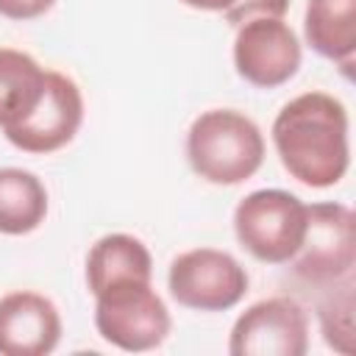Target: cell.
I'll return each mask as SVG.
<instances>
[{
  "label": "cell",
  "mask_w": 356,
  "mask_h": 356,
  "mask_svg": "<svg viewBox=\"0 0 356 356\" xmlns=\"http://www.w3.org/2000/svg\"><path fill=\"white\" fill-rule=\"evenodd\" d=\"M281 167L309 189L339 184L350 167L348 108L328 92H303L281 106L270 128Z\"/></svg>",
  "instance_id": "6da1fadb"
},
{
  "label": "cell",
  "mask_w": 356,
  "mask_h": 356,
  "mask_svg": "<svg viewBox=\"0 0 356 356\" xmlns=\"http://www.w3.org/2000/svg\"><path fill=\"white\" fill-rule=\"evenodd\" d=\"M264 134L236 108L200 111L186 131V161L197 178L214 186H236L264 164Z\"/></svg>",
  "instance_id": "7a4b0ae2"
},
{
  "label": "cell",
  "mask_w": 356,
  "mask_h": 356,
  "mask_svg": "<svg viewBox=\"0 0 356 356\" xmlns=\"http://www.w3.org/2000/svg\"><path fill=\"white\" fill-rule=\"evenodd\" d=\"M309 206L286 189H253L234 209L236 242L264 264H286L303 245Z\"/></svg>",
  "instance_id": "3957f363"
},
{
  "label": "cell",
  "mask_w": 356,
  "mask_h": 356,
  "mask_svg": "<svg viewBox=\"0 0 356 356\" xmlns=\"http://www.w3.org/2000/svg\"><path fill=\"white\" fill-rule=\"evenodd\" d=\"M95 298V328L103 342L125 350L145 353L167 342L172 317L153 281H122Z\"/></svg>",
  "instance_id": "277c9868"
},
{
  "label": "cell",
  "mask_w": 356,
  "mask_h": 356,
  "mask_svg": "<svg viewBox=\"0 0 356 356\" xmlns=\"http://www.w3.org/2000/svg\"><path fill=\"white\" fill-rule=\"evenodd\" d=\"M292 278L306 289L323 292L345 278H353L356 267V236L353 211L345 203H312L309 225L300 250L286 261Z\"/></svg>",
  "instance_id": "5b68a950"
},
{
  "label": "cell",
  "mask_w": 356,
  "mask_h": 356,
  "mask_svg": "<svg viewBox=\"0 0 356 356\" xmlns=\"http://www.w3.org/2000/svg\"><path fill=\"white\" fill-rule=\"evenodd\" d=\"M250 275L236 256L217 248H192L178 253L167 270L172 300L192 312H228L248 295Z\"/></svg>",
  "instance_id": "8992f818"
},
{
  "label": "cell",
  "mask_w": 356,
  "mask_h": 356,
  "mask_svg": "<svg viewBox=\"0 0 356 356\" xmlns=\"http://www.w3.org/2000/svg\"><path fill=\"white\" fill-rule=\"evenodd\" d=\"M231 58L245 83L256 89H275L298 75L303 47L284 17H253L236 25Z\"/></svg>",
  "instance_id": "52a82bcc"
},
{
  "label": "cell",
  "mask_w": 356,
  "mask_h": 356,
  "mask_svg": "<svg viewBox=\"0 0 356 356\" xmlns=\"http://www.w3.org/2000/svg\"><path fill=\"white\" fill-rule=\"evenodd\" d=\"M309 350V314L289 295L250 303L231 325V356H303Z\"/></svg>",
  "instance_id": "ba28073f"
},
{
  "label": "cell",
  "mask_w": 356,
  "mask_h": 356,
  "mask_svg": "<svg viewBox=\"0 0 356 356\" xmlns=\"http://www.w3.org/2000/svg\"><path fill=\"white\" fill-rule=\"evenodd\" d=\"M83 125V95L78 83L58 72L47 70V83L39 106L14 128H6L3 136L22 153L47 156L67 147Z\"/></svg>",
  "instance_id": "9c48e42d"
},
{
  "label": "cell",
  "mask_w": 356,
  "mask_h": 356,
  "mask_svg": "<svg viewBox=\"0 0 356 356\" xmlns=\"http://www.w3.org/2000/svg\"><path fill=\"white\" fill-rule=\"evenodd\" d=\"M58 306L33 289L0 298V356H47L61 342Z\"/></svg>",
  "instance_id": "30bf717a"
},
{
  "label": "cell",
  "mask_w": 356,
  "mask_h": 356,
  "mask_svg": "<svg viewBox=\"0 0 356 356\" xmlns=\"http://www.w3.org/2000/svg\"><path fill=\"white\" fill-rule=\"evenodd\" d=\"M122 281H153V256L134 234H103L86 253V286L97 295Z\"/></svg>",
  "instance_id": "8fae6325"
},
{
  "label": "cell",
  "mask_w": 356,
  "mask_h": 356,
  "mask_svg": "<svg viewBox=\"0 0 356 356\" xmlns=\"http://www.w3.org/2000/svg\"><path fill=\"white\" fill-rule=\"evenodd\" d=\"M306 44L345 72L356 56V0H306Z\"/></svg>",
  "instance_id": "7c38bea8"
},
{
  "label": "cell",
  "mask_w": 356,
  "mask_h": 356,
  "mask_svg": "<svg viewBox=\"0 0 356 356\" xmlns=\"http://www.w3.org/2000/svg\"><path fill=\"white\" fill-rule=\"evenodd\" d=\"M47 70L25 50L0 47V131L19 125L42 100Z\"/></svg>",
  "instance_id": "4fadbf2b"
},
{
  "label": "cell",
  "mask_w": 356,
  "mask_h": 356,
  "mask_svg": "<svg viewBox=\"0 0 356 356\" xmlns=\"http://www.w3.org/2000/svg\"><path fill=\"white\" fill-rule=\"evenodd\" d=\"M50 209L42 178L22 167H0V234H33Z\"/></svg>",
  "instance_id": "5bb4252c"
},
{
  "label": "cell",
  "mask_w": 356,
  "mask_h": 356,
  "mask_svg": "<svg viewBox=\"0 0 356 356\" xmlns=\"http://www.w3.org/2000/svg\"><path fill=\"white\" fill-rule=\"evenodd\" d=\"M356 281L345 278L323 292H317V323L325 345L342 356H353L356 350Z\"/></svg>",
  "instance_id": "9a60e30c"
},
{
  "label": "cell",
  "mask_w": 356,
  "mask_h": 356,
  "mask_svg": "<svg viewBox=\"0 0 356 356\" xmlns=\"http://www.w3.org/2000/svg\"><path fill=\"white\" fill-rule=\"evenodd\" d=\"M289 3L292 0H234V6L222 11V19L236 28L253 17H284Z\"/></svg>",
  "instance_id": "2e32d148"
},
{
  "label": "cell",
  "mask_w": 356,
  "mask_h": 356,
  "mask_svg": "<svg viewBox=\"0 0 356 356\" xmlns=\"http://www.w3.org/2000/svg\"><path fill=\"white\" fill-rule=\"evenodd\" d=\"M56 0H0V17L14 19V22H28L44 17Z\"/></svg>",
  "instance_id": "e0dca14e"
},
{
  "label": "cell",
  "mask_w": 356,
  "mask_h": 356,
  "mask_svg": "<svg viewBox=\"0 0 356 356\" xmlns=\"http://www.w3.org/2000/svg\"><path fill=\"white\" fill-rule=\"evenodd\" d=\"M178 3H184L195 11H220V14L234 6V0H178Z\"/></svg>",
  "instance_id": "ac0fdd59"
}]
</instances>
